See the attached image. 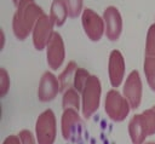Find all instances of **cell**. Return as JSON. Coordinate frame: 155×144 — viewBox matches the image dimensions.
Instances as JSON below:
<instances>
[{"label":"cell","mask_w":155,"mask_h":144,"mask_svg":"<svg viewBox=\"0 0 155 144\" xmlns=\"http://www.w3.org/2000/svg\"><path fill=\"white\" fill-rule=\"evenodd\" d=\"M45 15L34 0H21L12 18V30L18 40H24L31 34L38 19Z\"/></svg>","instance_id":"obj_1"},{"label":"cell","mask_w":155,"mask_h":144,"mask_svg":"<svg viewBox=\"0 0 155 144\" xmlns=\"http://www.w3.org/2000/svg\"><path fill=\"white\" fill-rule=\"evenodd\" d=\"M101 93L102 86L98 76L91 75L81 92V113L86 119L91 117L99 108Z\"/></svg>","instance_id":"obj_2"},{"label":"cell","mask_w":155,"mask_h":144,"mask_svg":"<svg viewBox=\"0 0 155 144\" xmlns=\"http://www.w3.org/2000/svg\"><path fill=\"white\" fill-rule=\"evenodd\" d=\"M104 110L110 120L115 122H121L127 117L131 110V105L124 94H121L116 88H113L108 91L105 96Z\"/></svg>","instance_id":"obj_3"},{"label":"cell","mask_w":155,"mask_h":144,"mask_svg":"<svg viewBox=\"0 0 155 144\" xmlns=\"http://www.w3.org/2000/svg\"><path fill=\"white\" fill-rule=\"evenodd\" d=\"M57 134L56 116L51 109L42 111L35 122V138L38 144H53Z\"/></svg>","instance_id":"obj_4"},{"label":"cell","mask_w":155,"mask_h":144,"mask_svg":"<svg viewBox=\"0 0 155 144\" xmlns=\"http://www.w3.org/2000/svg\"><path fill=\"white\" fill-rule=\"evenodd\" d=\"M143 70L150 90L155 92V23L149 27L147 33Z\"/></svg>","instance_id":"obj_5"},{"label":"cell","mask_w":155,"mask_h":144,"mask_svg":"<svg viewBox=\"0 0 155 144\" xmlns=\"http://www.w3.org/2000/svg\"><path fill=\"white\" fill-rule=\"evenodd\" d=\"M81 24L85 34L92 41H99L105 33V24L103 17H101L92 8H84L81 13Z\"/></svg>","instance_id":"obj_6"},{"label":"cell","mask_w":155,"mask_h":144,"mask_svg":"<svg viewBox=\"0 0 155 144\" xmlns=\"http://www.w3.org/2000/svg\"><path fill=\"white\" fill-rule=\"evenodd\" d=\"M53 27L54 25H53L52 21L50 19V16H47L46 13L42 15L38 19V22H36V24L31 31L33 45L38 51L46 48L48 41L51 40V38L54 33Z\"/></svg>","instance_id":"obj_7"},{"label":"cell","mask_w":155,"mask_h":144,"mask_svg":"<svg viewBox=\"0 0 155 144\" xmlns=\"http://www.w3.org/2000/svg\"><path fill=\"white\" fill-rule=\"evenodd\" d=\"M122 93L125 98L128 100L131 109H137L140 105L143 86L138 70H132L130 75L126 77L125 83L122 86Z\"/></svg>","instance_id":"obj_8"},{"label":"cell","mask_w":155,"mask_h":144,"mask_svg":"<svg viewBox=\"0 0 155 144\" xmlns=\"http://www.w3.org/2000/svg\"><path fill=\"white\" fill-rule=\"evenodd\" d=\"M45 50H46V61H47L48 67L52 70H57L63 64L64 58H65L64 41L58 31L53 33Z\"/></svg>","instance_id":"obj_9"},{"label":"cell","mask_w":155,"mask_h":144,"mask_svg":"<svg viewBox=\"0 0 155 144\" xmlns=\"http://www.w3.org/2000/svg\"><path fill=\"white\" fill-rule=\"evenodd\" d=\"M125 71H126V65L122 53L119 50H113L109 54V61H108V75H109L110 85L114 88L119 87L122 83L125 77Z\"/></svg>","instance_id":"obj_10"},{"label":"cell","mask_w":155,"mask_h":144,"mask_svg":"<svg viewBox=\"0 0 155 144\" xmlns=\"http://www.w3.org/2000/svg\"><path fill=\"white\" fill-rule=\"evenodd\" d=\"M105 24V36L110 41H116L122 31V17L115 6H108L103 12Z\"/></svg>","instance_id":"obj_11"},{"label":"cell","mask_w":155,"mask_h":144,"mask_svg":"<svg viewBox=\"0 0 155 144\" xmlns=\"http://www.w3.org/2000/svg\"><path fill=\"white\" fill-rule=\"evenodd\" d=\"M58 92H61L58 77L51 71H45L39 81V87H38L39 100L40 102H50L56 98Z\"/></svg>","instance_id":"obj_12"},{"label":"cell","mask_w":155,"mask_h":144,"mask_svg":"<svg viewBox=\"0 0 155 144\" xmlns=\"http://www.w3.org/2000/svg\"><path fill=\"white\" fill-rule=\"evenodd\" d=\"M79 123H80V115L78 110L71 109V108L64 109L62 114V120H61V128H62L63 138L70 139Z\"/></svg>","instance_id":"obj_13"},{"label":"cell","mask_w":155,"mask_h":144,"mask_svg":"<svg viewBox=\"0 0 155 144\" xmlns=\"http://www.w3.org/2000/svg\"><path fill=\"white\" fill-rule=\"evenodd\" d=\"M128 134L132 144H143L148 137L145 125L142 119V114H136L128 122Z\"/></svg>","instance_id":"obj_14"},{"label":"cell","mask_w":155,"mask_h":144,"mask_svg":"<svg viewBox=\"0 0 155 144\" xmlns=\"http://www.w3.org/2000/svg\"><path fill=\"white\" fill-rule=\"evenodd\" d=\"M50 19L54 27H61L64 24L67 17H69L67 5L64 0H53L50 8Z\"/></svg>","instance_id":"obj_15"},{"label":"cell","mask_w":155,"mask_h":144,"mask_svg":"<svg viewBox=\"0 0 155 144\" xmlns=\"http://www.w3.org/2000/svg\"><path fill=\"white\" fill-rule=\"evenodd\" d=\"M78 69V64L74 61H70L67 67L64 68V70L59 74L58 76V81H59V86H61V92L63 93L64 91H67L68 88L73 87L74 83V76H75V71Z\"/></svg>","instance_id":"obj_16"},{"label":"cell","mask_w":155,"mask_h":144,"mask_svg":"<svg viewBox=\"0 0 155 144\" xmlns=\"http://www.w3.org/2000/svg\"><path fill=\"white\" fill-rule=\"evenodd\" d=\"M62 106L63 110L71 108L79 111V109H81V93L78 92L74 87H70L64 91L62 97Z\"/></svg>","instance_id":"obj_17"},{"label":"cell","mask_w":155,"mask_h":144,"mask_svg":"<svg viewBox=\"0 0 155 144\" xmlns=\"http://www.w3.org/2000/svg\"><path fill=\"white\" fill-rule=\"evenodd\" d=\"M90 76H91V74H90L85 68H78V69H76V71H75L73 87H74L78 92H80V93H81Z\"/></svg>","instance_id":"obj_18"},{"label":"cell","mask_w":155,"mask_h":144,"mask_svg":"<svg viewBox=\"0 0 155 144\" xmlns=\"http://www.w3.org/2000/svg\"><path fill=\"white\" fill-rule=\"evenodd\" d=\"M142 119L143 122L145 125L148 136H153L155 134V111L154 109H147L142 113Z\"/></svg>","instance_id":"obj_19"},{"label":"cell","mask_w":155,"mask_h":144,"mask_svg":"<svg viewBox=\"0 0 155 144\" xmlns=\"http://www.w3.org/2000/svg\"><path fill=\"white\" fill-rule=\"evenodd\" d=\"M64 2L67 5L70 18H76L82 13V0H64Z\"/></svg>","instance_id":"obj_20"},{"label":"cell","mask_w":155,"mask_h":144,"mask_svg":"<svg viewBox=\"0 0 155 144\" xmlns=\"http://www.w3.org/2000/svg\"><path fill=\"white\" fill-rule=\"evenodd\" d=\"M10 90V75L5 68L0 69V94L5 97Z\"/></svg>","instance_id":"obj_21"},{"label":"cell","mask_w":155,"mask_h":144,"mask_svg":"<svg viewBox=\"0 0 155 144\" xmlns=\"http://www.w3.org/2000/svg\"><path fill=\"white\" fill-rule=\"evenodd\" d=\"M21 144H35V138L29 129H22L18 133Z\"/></svg>","instance_id":"obj_22"},{"label":"cell","mask_w":155,"mask_h":144,"mask_svg":"<svg viewBox=\"0 0 155 144\" xmlns=\"http://www.w3.org/2000/svg\"><path fill=\"white\" fill-rule=\"evenodd\" d=\"M2 144H21V140H19V137L18 136L11 134V136H8V137L5 138V140L2 142Z\"/></svg>","instance_id":"obj_23"},{"label":"cell","mask_w":155,"mask_h":144,"mask_svg":"<svg viewBox=\"0 0 155 144\" xmlns=\"http://www.w3.org/2000/svg\"><path fill=\"white\" fill-rule=\"evenodd\" d=\"M0 39H1V45H0V48L2 50V48H4V46H5V33H4V30H2V29L0 30Z\"/></svg>","instance_id":"obj_24"},{"label":"cell","mask_w":155,"mask_h":144,"mask_svg":"<svg viewBox=\"0 0 155 144\" xmlns=\"http://www.w3.org/2000/svg\"><path fill=\"white\" fill-rule=\"evenodd\" d=\"M12 1H13V4H15V6H16V7H17V6H18V4H19V1H21V0H12Z\"/></svg>","instance_id":"obj_25"},{"label":"cell","mask_w":155,"mask_h":144,"mask_svg":"<svg viewBox=\"0 0 155 144\" xmlns=\"http://www.w3.org/2000/svg\"><path fill=\"white\" fill-rule=\"evenodd\" d=\"M144 144H155V142H148V143H144Z\"/></svg>","instance_id":"obj_26"},{"label":"cell","mask_w":155,"mask_h":144,"mask_svg":"<svg viewBox=\"0 0 155 144\" xmlns=\"http://www.w3.org/2000/svg\"><path fill=\"white\" fill-rule=\"evenodd\" d=\"M153 109H154V111H155V105H154V106H153Z\"/></svg>","instance_id":"obj_27"}]
</instances>
